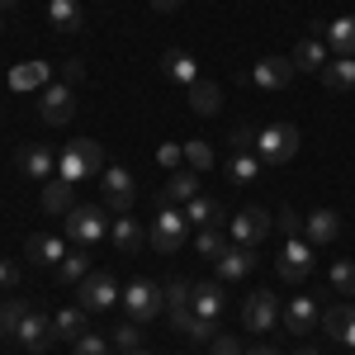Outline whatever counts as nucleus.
Instances as JSON below:
<instances>
[{"mask_svg": "<svg viewBox=\"0 0 355 355\" xmlns=\"http://www.w3.org/2000/svg\"><path fill=\"white\" fill-rule=\"evenodd\" d=\"M100 171H105V147L95 137H76V142H67V152H57V175L71 185L100 175Z\"/></svg>", "mask_w": 355, "mask_h": 355, "instance_id": "obj_1", "label": "nucleus"}, {"mask_svg": "<svg viewBox=\"0 0 355 355\" xmlns=\"http://www.w3.org/2000/svg\"><path fill=\"white\" fill-rule=\"evenodd\" d=\"M67 237L76 246H100L110 237V209L105 204H76L67 214Z\"/></svg>", "mask_w": 355, "mask_h": 355, "instance_id": "obj_2", "label": "nucleus"}, {"mask_svg": "<svg viewBox=\"0 0 355 355\" xmlns=\"http://www.w3.org/2000/svg\"><path fill=\"white\" fill-rule=\"evenodd\" d=\"M294 152H299V128L294 123H270V128L256 133L261 166H284V162H294Z\"/></svg>", "mask_w": 355, "mask_h": 355, "instance_id": "obj_3", "label": "nucleus"}, {"mask_svg": "<svg viewBox=\"0 0 355 355\" xmlns=\"http://www.w3.org/2000/svg\"><path fill=\"white\" fill-rule=\"evenodd\" d=\"M119 299H123L133 322H152V318H162V308H166V284H157V279H133Z\"/></svg>", "mask_w": 355, "mask_h": 355, "instance_id": "obj_4", "label": "nucleus"}, {"mask_svg": "<svg viewBox=\"0 0 355 355\" xmlns=\"http://www.w3.org/2000/svg\"><path fill=\"white\" fill-rule=\"evenodd\" d=\"M185 232H190V218H185L175 204H162V214L152 223L147 242H152V251H162V256H175V251L185 246Z\"/></svg>", "mask_w": 355, "mask_h": 355, "instance_id": "obj_5", "label": "nucleus"}, {"mask_svg": "<svg viewBox=\"0 0 355 355\" xmlns=\"http://www.w3.org/2000/svg\"><path fill=\"white\" fill-rule=\"evenodd\" d=\"M242 327L256 331V336H266V331L279 327V299H275L270 289H256V294H246L242 303Z\"/></svg>", "mask_w": 355, "mask_h": 355, "instance_id": "obj_6", "label": "nucleus"}, {"mask_svg": "<svg viewBox=\"0 0 355 355\" xmlns=\"http://www.w3.org/2000/svg\"><path fill=\"white\" fill-rule=\"evenodd\" d=\"M100 185H105V209H110L114 218H123V214L133 209V199H137L133 175H128L123 166H105V171H100Z\"/></svg>", "mask_w": 355, "mask_h": 355, "instance_id": "obj_7", "label": "nucleus"}, {"mask_svg": "<svg viewBox=\"0 0 355 355\" xmlns=\"http://www.w3.org/2000/svg\"><path fill=\"white\" fill-rule=\"evenodd\" d=\"M275 270H279V279H284V284H303V279L313 275V246L303 242V237H289V242L279 246Z\"/></svg>", "mask_w": 355, "mask_h": 355, "instance_id": "obj_8", "label": "nucleus"}, {"mask_svg": "<svg viewBox=\"0 0 355 355\" xmlns=\"http://www.w3.org/2000/svg\"><path fill=\"white\" fill-rule=\"evenodd\" d=\"M119 294H123V289H119V279H114L110 270H90L81 279V308L85 313H105V308H114Z\"/></svg>", "mask_w": 355, "mask_h": 355, "instance_id": "obj_9", "label": "nucleus"}, {"mask_svg": "<svg viewBox=\"0 0 355 355\" xmlns=\"http://www.w3.org/2000/svg\"><path fill=\"white\" fill-rule=\"evenodd\" d=\"M227 227H232V242H237V246H256V242L270 237V214L251 204V209H242V214H232Z\"/></svg>", "mask_w": 355, "mask_h": 355, "instance_id": "obj_10", "label": "nucleus"}, {"mask_svg": "<svg viewBox=\"0 0 355 355\" xmlns=\"http://www.w3.org/2000/svg\"><path fill=\"white\" fill-rule=\"evenodd\" d=\"M71 114H76V105H71V85H67V81H48V85H43L38 119L53 123V128H62V123H71Z\"/></svg>", "mask_w": 355, "mask_h": 355, "instance_id": "obj_11", "label": "nucleus"}, {"mask_svg": "<svg viewBox=\"0 0 355 355\" xmlns=\"http://www.w3.org/2000/svg\"><path fill=\"white\" fill-rule=\"evenodd\" d=\"M15 341H19L24 351H48V346L57 341L53 318H48V313H38V308H28V318L19 322V331H15Z\"/></svg>", "mask_w": 355, "mask_h": 355, "instance_id": "obj_12", "label": "nucleus"}, {"mask_svg": "<svg viewBox=\"0 0 355 355\" xmlns=\"http://www.w3.org/2000/svg\"><path fill=\"white\" fill-rule=\"evenodd\" d=\"M19 171H24L28 180H53L57 175V152L48 142H24V147H19Z\"/></svg>", "mask_w": 355, "mask_h": 355, "instance_id": "obj_13", "label": "nucleus"}, {"mask_svg": "<svg viewBox=\"0 0 355 355\" xmlns=\"http://www.w3.org/2000/svg\"><path fill=\"white\" fill-rule=\"evenodd\" d=\"M294 76H299V71H294L289 57H261V62L251 67V81L261 85V90H284Z\"/></svg>", "mask_w": 355, "mask_h": 355, "instance_id": "obj_14", "label": "nucleus"}, {"mask_svg": "<svg viewBox=\"0 0 355 355\" xmlns=\"http://www.w3.org/2000/svg\"><path fill=\"white\" fill-rule=\"evenodd\" d=\"M341 237V214L336 209H313L308 223H303V242L308 246H327Z\"/></svg>", "mask_w": 355, "mask_h": 355, "instance_id": "obj_15", "label": "nucleus"}, {"mask_svg": "<svg viewBox=\"0 0 355 355\" xmlns=\"http://www.w3.org/2000/svg\"><path fill=\"white\" fill-rule=\"evenodd\" d=\"M289 62H294V71H313V76H318V71H322V67L331 62L327 38H303L299 48H294V57H289Z\"/></svg>", "mask_w": 355, "mask_h": 355, "instance_id": "obj_16", "label": "nucleus"}, {"mask_svg": "<svg viewBox=\"0 0 355 355\" xmlns=\"http://www.w3.org/2000/svg\"><path fill=\"white\" fill-rule=\"evenodd\" d=\"M223 284L218 279H209V284H194V299H190V308H194V318H204V322H218L223 318Z\"/></svg>", "mask_w": 355, "mask_h": 355, "instance_id": "obj_17", "label": "nucleus"}, {"mask_svg": "<svg viewBox=\"0 0 355 355\" xmlns=\"http://www.w3.org/2000/svg\"><path fill=\"white\" fill-rule=\"evenodd\" d=\"M48 24H53L57 33H81L85 28L81 0H48Z\"/></svg>", "mask_w": 355, "mask_h": 355, "instance_id": "obj_18", "label": "nucleus"}, {"mask_svg": "<svg viewBox=\"0 0 355 355\" xmlns=\"http://www.w3.org/2000/svg\"><path fill=\"white\" fill-rule=\"evenodd\" d=\"M162 67H166V76H171V81H180L185 90H190L194 81H204V76H199V62H194V57L185 53V48H166Z\"/></svg>", "mask_w": 355, "mask_h": 355, "instance_id": "obj_19", "label": "nucleus"}, {"mask_svg": "<svg viewBox=\"0 0 355 355\" xmlns=\"http://www.w3.org/2000/svg\"><path fill=\"white\" fill-rule=\"evenodd\" d=\"M199 194V171H171L162 185V204H190Z\"/></svg>", "mask_w": 355, "mask_h": 355, "instance_id": "obj_20", "label": "nucleus"}, {"mask_svg": "<svg viewBox=\"0 0 355 355\" xmlns=\"http://www.w3.org/2000/svg\"><path fill=\"white\" fill-rule=\"evenodd\" d=\"M171 327L185 331L194 346H204V341H214L218 331H214V322H204V318H194V308H171Z\"/></svg>", "mask_w": 355, "mask_h": 355, "instance_id": "obj_21", "label": "nucleus"}, {"mask_svg": "<svg viewBox=\"0 0 355 355\" xmlns=\"http://www.w3.org/2000/svg\"><path fill=\"white\" fill-rule=\"evenodd\" d=\"M214 266H218V279H242L256 270V256H251V246H227Z\"/></svg>", "mask_w": 355, "mask_h": 355, "instance_id": "obj_22", "label": "nucleus"}, {"mask_svg": "<svg viewBox=\"0 0 355 355\" xmlns=\"http://www.w3.org/2000/svg\"><path fill=\"white\" fill-rule=\"evenodd\" d=\"M318 327V303L308 299V294H299V299L284 308V331H294V336H303V331Z\"/></svg>", "mask_w": 355, "mask_h": 355, "instance_id": "obj_23", "label": "nucleus"}, {"mask_svg": "<svg viewBox=\"0 0 355 355\" xmlns=\"http://www.w3.org/2000/svg\"><path fill=\"white\" fill-rule=\"evenodd\" d=\"M24 251L33 256V261H38V266H62V256H67V242H62V237H53V232H33Z\"/></svg>", "mask_w": 355, "mask_h": 355, "instance_id": "obj_24", "label": "nucleus"}, {"mask_svg": "<svg viewBox=\"0 0 355 355\" xmlns=\"http://www.w3.org/2000/svg\"><path fill=\"white\" fill-rule=\"evenodd\" d=\"M318 76H322V85L336 90V95H341V90H355V57H331Z\"/></svg>", "mask_w": 355, "mask_h": 355, "instance_id": "obj_25", "label": "nucleus"}, {"mask_svg": "<svg viewBox=\"0 0 355 355\" xmlns=\"http://www.w3.org/2000/svg\"><path fill=\"white\" fill-rule=\"evenodd\" d=\"M185 218L194 223V227H218L227 214H223V204L218 199H204V194H194L190 204H185Z\"/></svg>", "mask_w": 355, "mask_h": 355, "instance_id": "obj_26", "label": "nucleus"}, {"mask_svg": "<svg viewBox=\"0 0 355 355\" xmlns=\"http://www.w3.org/2000/svg\"><path fill=\"white\" fill-rule=\"evenodd\" d=\"M327 48L336 57H355V15L331 19V24H327Z\"/></svg>", "mask_w": 355, "mask_h": 355, "instance_id": "obj_27", "label": "nucleus"}, {"mask_svg": "<svg viewBox=\"0 0 355 355\" xmlns=\"http://www.w3.org/2000/svg\"><path fill=\"white\" fill-rule=\"evenodd\" d=\"M190 110L204 114V119H214V114L223 110V90L214 81H194L190 85Z\"/></svg>", "mask_w": 355, "mask_h": 355, "instance_id": "obj_28", "label": "nucleus"}, {"mask_svg": "<svg viewBox=\"0 0 355 355\" xmlns=\"http://www.w3.org/2000/svg\"><path fill=\"white\" fill-rule=\"evenodd\" d=\"M85 275H90V246L67 251V256H62V266H57V279H62V284H81Z\"/></svg>", "mask_w": 355, "mask_h": 355, "instance_id": "obj_29", "label": "nucleus"}, {"mask_svg": "<svg viewBox=\"0 0 355 355\" xmlns=\"http://www.w3.org/2000/svg\"><path fill=\"white\" fill-rule=\"evenodd\" d=\"M48 76H53L48 62H24V67L10 71V85H15V90H38V85H48Z\"/></svg>", "mask_w": 355, "mask_h": 355, "instance_id": "obj_30", "label": "nucleus"}, {"mask_svg": "<svg viewBox=\"0 0 355 355\" xmlns=\"http://www.w3.org/2000/svg\"><path fill=\"white\" fill-rule=\"evenodd\" d=\"M43 209H48V214H71V209H76V204H71V180L53 175V180L43 185Z\"/></svg>", "mask_w": 355, "mask_h": 355, "instance_id": "obj_31", "label": "nucleus"}, {"mask_svg": "<svg viewBox=\"0 0 355 355\" xmlns=\"http://www.w3.org/2000/svg\"><path fill=\"white\" fill-rule=\"evenodd\" d=\"M53 331L62 336V341H81L85 336V308L81 303H76V308H62V313L53 318Z\"/></svg>", "mask_w": 355, "mask_h": 355, "instance_id": "obj_32", "label": "nucleus"}, {"mask_svg": "<svg viewBox=\"0 0 355 355\" xmlns=\"http://www.w3.org/2000/svg\"><path fill=\"white\" fill-rule=\"evenodd\" d=\"M261 171H266V166H261V157H256V152H232V162H227V175H232L237 185H251Z\"/></svg>", "mask_w": 355, "mask_h": 355, "instance_id": "obj_33", "label": "nucleus"}, {"mask_svg": "<svg viewBox=\"0 0 355 355\" xmlns=\"http://www.w3.org/2000/svg\"><path fill=\"white\" fill-rule=\"evenodd\" d=\"M110 237H114V246H119V251H128V256H133L137 246H142V227H137V223L128 218V214H123V218H114Z\"/></svg>", "mask_w": 355, "mask_h": 355, "instance_id": "obj_34", "label": "nucleus"}, {"mask_svg": "<svg viewBox=\"0 0 355 355\" xmlns=\"http://www.w3.org/2000/svg\"><path fill=\"white\" fill-rule=\"evenodd\" d=\"M24 318H28V303L19 299V294H10V299L0 303V331H5V336H15Z\"/></svg>", "mask_w": 355, "mask_h": 355, "instance_id": "obj_35", "label": "nucleus"}, {"mask_svg": "<svg viewBox=\"0 0 355 355\" xmlns=\"http://www.w3.org/2000/svg\"><path fill=\"white\" fill-rule=\"evenodd\" d=\"M199 256H204V261H218L223 251H227V237H223L218 227H199Z\"/></svg>", "mask_w": 355, "mask_h": 355, "instance_id": "obj_36", "label": "nucleus"}, {"mask_svg": "<svg viewBox=\"0 0 355 355\" xmlns=\"http://www.w3.org/2000/svg\"><path fill=\"white\" fill-rule=\"evenodd\" d=\"M114 346L123 355H133V351H142V322H123V327H114V336H110Z\"/></svg>", "mask_w": 355, "mask_h": 355, "instance_id": "obj_37", "label": "nucleus"}, {"mask_svg": "<svg viewBox=\"0 0 355 355\" xmlns=\"http://www.w3.org/2000/svg\"><path fill=\"white\" fill-rule=\"evenodd\" d=\"M185 162H190V171H209L214 166V147L204 137H194V142H185Z\"/></svg>", "mask_w": 355, "mask_h": 355, "instance_id": "obj_38", "label": "nucleus"}, {"mask_svg": "<svg viewBox=\"0 0 355 355\" xmlns=\"http://www.w3.org/2000/svg\"><path fill=\"white\" fill-rule=\"evenodd\" d=\"M331 289L336 294H355V261H331Z\"/></svg>", "mask_w": 355, "mask_h": 355, "instance_id": "obj_39", "label": "nucleus"}, {"mask_svg": "<svg viewBox=\"0 0 355 355\" xmlns=\"http://www.w3.org/2000/svg\"><path fill=\"white\" fill-rule=\"evenodd\" d=\"M194 284L190 279H166V308H190Z\"/></svg>", "mask_w": 355, "mask_h": 355, "instance_id": "obj_40", "label": "nucleus"}, {"mask_svg": "<svg viewBox=\"0 0 355 355\" xmlns=\"http://www.w3.org/2000/svg\"><path fill=\"white\" fill-rule=\"evenodd\" d=\"M256 133H261V128H251V123H237V128L227 133L232 152H256Z\"/></svg>", "mask_w": 355, "mask_h": 355, "instance_id": "obj_41", "label": "nucleus"}, {"mask_svg": "<svg viewBox=\"0 0 355 355\" xmlns=\"http://www.w3.org/2000/svg\"><path fill=\"white\" fill-rule=\"evenodd\" d=\"M346 313H351V308H327V313H322V331H327L331 341H341V327H346Z\"/></svg>", "mask_w": 355, "mask_h": 355, "instance_id": "obj_42", "label": "nucleus"}, {"mask_svg": "<svg viewBox=\"0 0 355 355\" xmlns=\"http://www.w3.org/2000/svg\"><path fill=\"white\" fill-rule=\"evenodd\" d=\"M71 346H76V355H110V341L95 336V331H85L81 341H71Z\"/></svg>", "mask_w": 355, "mask_h": 355, "instance_id": "obj_43", "label": "nucleus"}, {"mask_svg": "<svg viewBox=\"0 0 355 355\" xmlns=\"http://www.w3.org/2000/svg\"><path fill=\"white\" fill-rule=\"evenodd\" d=\"M62 81L71 85V90L85 81V62H81V57H67V62H62Z\"/></svg>", "mask_w": 355, "mask_h": 355, "instance_id": "obj_44", "label": "nucleus"}, {"mask_svg": "<svg viewBox=\"0 0 355 355\" xmlns=\"http://www.w3.org/2000/svg\"><path fill=\"white\" fill-rule=\"evenodd\" d=\"M157 162H162L166 171H175V166L185 162V147H175V142H162V147H157Z\"/></svg>", "mask_w": 355, "mask_h": 355, "instance_id": "obj_45", "label": "nucleus"}, {"mask_svg": "<svg viewBox=\"0 0 355 355\" xmlns=\"http://www.w3.org/2000/svg\"><path fill=\"white\" fill-rule=\"evenodd\" d=\"M209 355H242V341L237 336H214L209 341Z\"/></svg>", "mask_w": 355, "mask_h": 355, "instance_id": "obj_46", "label": "nucleus"}, {"mask_svg": "<svg viewBox=\"0 0 355 355\" xmlns=\"http://www.w3.org/2000/svg\"><path fill=\"white\" fill-rule=\"evenodd\" d=\"M15 284H19V266H15V261H0V289L15 294Z\"/></svg>", "mask_w": 355, "mask_h": 355, "instance_id": "obj_47", "label": "nucleus"}, {"mask_svg": "<svg viewBox=\"0 0 355 355\" xmlns=\"http://www.w3.org/2000/svg\"><path fill=\"white\" fill-rule=\"evenodd\" d=\"M279 232L299 237V214H294V209H279Z\"/></svg>", "mask_w": 355, "mask_h": 355, "instance_id": "obj_48", "label": "nucleus"}, {"mask_svg": "<svg viewBox=\"0 0 355 355\" xmlns=\"http://www.w3.org/2000/svg\"><path fill=\"white\" fill-rule=\"evenodd\" d=\"M341 341H346V346H351V351H355V308H351V313H346V327H341Z\"/></svg>", "mask_w": 355, "mask_h": 355, "instance_id": "obj_49", "label": "nucleus"}, {"mask_svg": "<svg viewBox=\"0 0 355 355\" xmlns=\"http://www.w3.org/2000/svg\"><path fill=\"white\" fill-rule=\"evenodd\" d=\"M147 5H152V10H157V15H171V10H180V5H185V0H147Z\"/></svg>", "mask_w": 355, "mask_h": 355, "instance_id": "obj_50", "label": "nucleus"}, {"mask_svg": "<svg viewBox=\"0 0 355 355\" xmlns=\"http://www.w3.org/2000/svg\"><path fill=\"white\" fill-rule=\"evenodd\" d=\"M242 355H275L270 346H251V351H242Z\"/></svg>", "mask_w": 355, "mask_h": 355, "instance_id": "obj_51", "label": "nucleus"}, {"mask_svg": "<svg viewBox=\"0 0 355 355\" xmlns=\"http://www.w3.org/2000/svg\"><path fill=\"white\" fill-rule=\"evenodd\" d=\"M15 5H19V0H0V10H15Z\"/></svg>", "mask_w": 355, "mask_h": 355, "instance_id": "obj_52", "label": "nucleus"}, {"mask_svg": "<svg viewBox=\"0 0 355 355\" xmlns=\"http://www.w3.org/2000/svg\"><path fill=\"white\" fill-rule=\"evenodd\" d=\"M299 355H318V346H303V351Z\"/></svg>", "mask_w": 355, "mask_h": 355, "instance_id": "obj_53", "label": "nucleus"}, {"mask_svg": "<svg viewBox=\"0 0 355 355\" xmlns=\"http://www.w3.org/2000/svg\"><path fill=\"white\" fill-rule=\"evenodd\" d=\"M133 355H152V351H133Z\"/></svg>", "mask_w": 355, "mask_h": 355, "instance_id": "obj_54", "label": "nucleus"}]
</instances>
